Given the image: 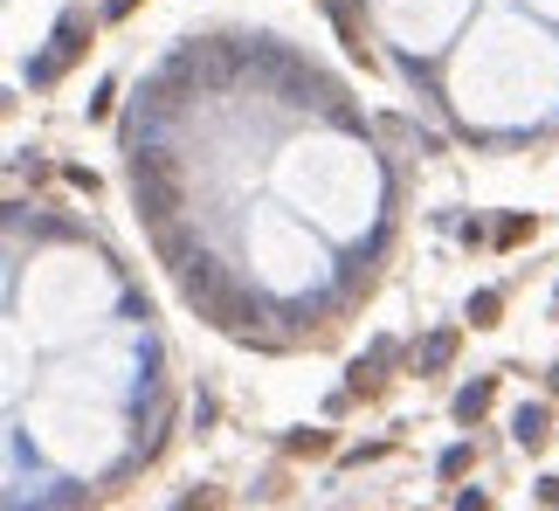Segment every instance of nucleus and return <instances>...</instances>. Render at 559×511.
<instances>
[{
    "label": "nucleus",
    "mask_w": 559,
    "mask_h": 511,
    "mask_svg": "<svg viewBox=\"0 0 559 511\" xmlns=\"http://www.w3.org/2000/svg\"><path fill=\"white\" fill-rule=\"evenodd\" d=\"M498 305H504L498 290H477V297H469V318H477V325H498Z\"/></svg>",
    "instance_id": "5"
},
{
    "label": "nucleus",
    "mask_w": 559,
    "mask_h": 511,
    "mask_svg": "<svg viewBox=\"0 0 559 511\" xmlns=\"http://www.w3.org/2000/svg\"><path fill=\"white\" fill-rule=\"evenodd\" d=\"M539 504H552V511H559V477H546V484H539Z\"/></svg>",
    "instance_id": "7"
},
{
    "label": "nucleus",
    "mask_w": 559,
    "mask_h": 511,
    "mask_svg": "<svg viewBox=\"0 0 559 511\" xmlns=\"http://www.w3.org/2000/svg\"><path fill=\"white\" fill-rule=\"evenodd\" d=\"M290 450H297V456H318V450H332V436H325V429H311V436H290Z\"/></svg>",
    "instance_id": "6"
},
{
    "label": "nucleus",
    "mask_w": 559,
    "mask_h": 511,
    "mask_svg": "<svg viewBox=\"0 0 559 511\" xmlns=\"http://www.w3.org/2000/svg\"><path fill=\"white\" fill-rule=\"evenodd\" d=\"M519 442H525V450L546 442V408H519Z\"/></svg>",
    "instance_id": "3"
},
{
    "label": "nucleus",
    "mask_w": 559,
    "mask_h": 511,
    "mask_svg": "<svg viewBox=\"0 0 559 511\" xmlns=\"http://www.w3.org/2000/svg\"><path fill=\"white\" fill-rule=\"evenodd\" d=\"M449 353H456V332H436L421 346V367H449Z\"/></svg>",
    "instance_id": "4"
},
{
    "label": "nucleus",
    "mask_w": 559,
    "mask_h": 511,
    "mask_svg": "<svg viewBox=\"0 0 559 511\" xmlns=\"http://www.w3.org/2000/svg\"><path fill=\"white\" fill-rule=\"evenodd\" d=\"M484 408H490V380H477V388H463V394H456V415H463V421H477Z\"/></svg>",
    "instance_id": "2"
},
{
    "label": "nucleus",
    "mask_w": 559,
    "mask_h": 511,
    "mask_svg": "<svg viewBox=\"0 0 559 511\" xmlns=\"http://www.w3.org/2000/svg\"><path fill=\"white\" fill-rule=\"evenodd\" d=\"M76 56H83V14L70 8V14H62V21H56V49H49V56H41V62H35V70H28V83H35V91H41V83H56V76H62V70H70V62H76Z\"/></svg>",
    "instance_id": "1"
}]
</instances>
